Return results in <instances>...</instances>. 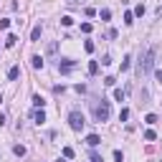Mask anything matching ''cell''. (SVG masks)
Instances as JSON below:
<instances>
[{
    "label": "cell",
    "instance_id": "cell-1",
    "mask_svg": "<svg viewBox=\"0 0 162 162\" xmlns=\"http://www.w3.org/2000/svg\"><path fill=\"white\" fill-rule=\"evenodd\" d=\"M155 56H157V48H147L145 51V56L139 58V64H137V74L145 79L150 71H152V66H155Z\"/></svg>",
    "mask_w": 162,
    "mask_h": 162
},
{
    "label": "cell",
    "instance_id": "cell-2",
    "mask_svg": "<svg viewBox=\"0 0 162 162\" xmlns=\"http://www.w3.org/2000/svg\"><path fill=\"white\" fill-rule=\"evenodd\" d=\"M109 114H112L109 99H99V104H94V117H96V122H107Z\"/></svg>",
    "mask_w": 162,
    "mask_h": 162
},
{
    "label": "cell",
    "instance_id": "cell-3",
    "mask_svg": "<svg viewBox=\"0 0 162 162\" xmlns=\"http://www.w3.org/2000/svg\"><path fill=\"white\" fill-rule=\"evenodd\" d=\"M69 124H71V129L74 132H81V129H84V124H86V119H84V114H81V112H71L69 114Z\"/></svg>",
    "mask_w": 162,
    "mask_h": 162
},
{
    "label": "cell",
    "instance_id": "cell-4",
    "mask_svg": "<svg viewBox=\"0 0 162 162\" xmlns=\"http://www.w3.org/2000/svg\"><path fill=\"white\" fill-rule=\"evenodd\" d=\"M74 69H76V61H71V58H64V61L58 64V71H61V74H71Z\"/></svg>",
    "mask_w": 162,
    "mask_h": 162
},
{
    "label": "cell",
    "instance_id": "cell-5",
    "mask_svg": "<svg viewBox=\"0 0 162 162\" xmlns=\"http://www.w3.org/2000/svg\"><path fill=\"white\" fill-rule=\"evenodd\" d=\"M86 145H89V147H96V145H101V137H99V134H89V137H86Z\"/></svg>",
    "mask_w": 162,
    "mask_h": 162
},
{
    "label": "cell",
    "instance_id": "cell-6",
    "mask_svg": "<svg viewBox=\"0 0 162 162\" xmlns=\"http://www.w3.org/2000/svg\"><path fill=\"white\" fill-rule=\"evenodd\" d=\"M33 122H36V124H43V122H46V114H43V109H38V112L33 114Z\"/></svg>",
    "mask_w": 162,
    "mask_h": 162
},
{
    "label": "cell",
    "instance_id": "cell-7",
    "mask_svg": "<svg viewBox=\"0 0 162 162\" xmlns=\"http://www.w3.org/2000/svg\"><path fill=\"white\" fill-rule=\"evenodd\" d=\"M31 66H33V69H43V58H40V56H33V58H31Z\"/></svg>",
    "mask_w": 162,
    "mask_h": 162
},
{
    "label": "cell",
    "instance_id": "cell-8",
    "mask_svg": "<svg viewBox=\"0 0 162 162\" xmlns=\"http://www.w3.org/2000/svg\"><path fill=\"white\" fill-rule=\"evenodd\" d=\"M18 76H20V66H13V69L8 71V79H10V81H15Z\"/></svg>",
    "mask_w": 162,
    "mask_h": 162
},
{
    "label": "cell",
    "instance_id": "cell-9",
    "mask_svg": "<svg viewBox=\"0 0 162 162\" xmlns=\"http://www.w3.org/2000/svg\"><path fill=\"white\" fill-rule=\"evenodd\" d=\"M33 104H36L38 109H43V104H46V101H43V96H40V94H33Z\"/></svg>",
    "mask_w": 162,
    "mask_h": 162
},
{
    "label": "cell",
    "instance_id": "cell-10",
    "mask_svg": "<svg viewBox=\"0 0 162 162\" xmlns=\"http://www.w3.org/2000/svg\"><path fill=\"white\" fill-rule=\"evenodd\" d=\"M56 51H58V43H56V40H53V43H48V48H46V53H48V56H56Z\"/></svg>",
    "mask_w": 162,
    "mask_h": 162
},
{
    "label": "cell",
    "instance_id": "cell-11",
    "mask_svg": "<svg viewBox=\"0 0 162 162\" xmlns=\"http://www.w3.org/2000/svg\"><path fill=\"white\" fill-rule=\"evenodd\" d=\"M89 74H91V76L99 74V61H91V64H89Z\"/></svg>",
    "mask_w": 162,
    "mask_h": 162
},
{
    "label": "cell",
    "instance_id": "cell-12",
    "mask_svg": "<svg viewBox=\"0 0 162 162\" xmlns=\"http://www.w3.org/2000/svg\"><path fill=\"white\" fill-rule=\"evenodd\" d=\"M132 66V56H124V61H122V71H127Z\"/></svg>",
    "mask_w": 162,
    "mask_h": 162
},
{
    "label": "cell",
    "instance_id": "cell-13",
    "mask_svg": "<svg viewBox=\"0 0 162 162\" xmlns=\"http://www.w3.org/2000/svg\"><path fill=\"white\" fill-rule=\"evenodd\" d=\"M40 38V26H36L33 31H31V40H38Z\"/></svg>",
    "mask_w": 162,
    "mask_h": 162
},
{
    "label": "cell",
    "instance_id": "cell-14",
    "mask_svg": "<svg viewBox=\"0 0 162 162\" xmlns=\"http://www.w3.org/2000/svg\"><path fill=\"white\" fill-rule=\"evenodd\" d=\"M13 152H15L18 157H23V155H26V147H23V145H15V147H13Z\"/></svg>",
    "mask_w": 162,
    "mask_h": 162
},
{
    "label": "cell",
    "instance_id": "cell-15",
    "mask_svg": "<svg viewBox=\"0 0 162 162\" xmlns=\"http://www.w3.org/2000/svg\"><path fill=\"white\" fill-rule=\"evenodd\" d=\"M99 18H101V20H109V18H112V10H107V8H104V10L99 13Z\"/></svg>",
    "mask_w": 162,
    "mask_h": 162
},
{
    "label": "cell",
    "instance_id": "cell-16",
    "mask_svg": "<svg viewBox=\"0 0 162 162\" xmlns=\"http://www.w3.org/2000/svg\"><path fill=\"white\" fill-rule=\"evenodd\" d=\"M15 40H18V36H13V33H10V36L5 38V46H15Z\"/></svg>",
    "mask_w": 162,
    "mask_h": 162
},
{
    "label": "cell",
    "instance_id": "cell-17",
    "mask_svg": "<svg viewBox=\"0 0 162 162\" xmlns=\"http://www.w3.org/2000/svg\"><path fill=\"white\" fill-rule=\"evenodd\" d=\"M145 122H147V124H157V114H147Z\"/></svg>",
    "mask_w": 162,
    "mask_h": 162
},
{
    "label": "cell",
    "instance_id": "cell-18",
    "mask_svg": "<svg viewBox=\"0 0 162 162\" xmlns=\"http://www.w3.org/2000/svg\"><path fill=\"white\" fill-rule=\"evenodd\" d=\"M8 26H10V20L8 18H0V31H8Z\"/></svg>",
    "mask_w": 162,
    "mask_h": 162
},
{
    "label": "cell",
    "instance_id": "cell-19",
    "mask_svg": "<svg viewBox=\"0 0 162 162\" xmlns=\"http://www.w3.org/2000/svg\"><path fill=\"white\" fill-rule=\"evenodd\" d=\"M71 23H74L71 15H64V18H61V26H71Z\"/></svg>",
    "mask_w": 162,
    "mask_h": 162
},
{
    "label": "cell",
    "instance_id": "cell-20",
    "mask_svg": "<svg viewBox=\"0 0 162 162\" xmlns=\"http://www.w3.org/2000/svg\"><path fill=\"white\" fill-rule=\"evenodd\" d=\"M114 84H117L114 76H107V79H104V86H114Z\"/></svg>",
    "mask_w": 162,
    "mask_h": 162
},
{
    "label": "cell",
    "instance_id": "cell-21",
    "mask_svg": "<svg viewBox=\"0 0 162 162\" xmlns=\"http://www.w3.org/2000/svg\"><path fill=\"white\" fill-rule=\"evenodd\" d=\"M119 119L127 122V119H129V109H122V112H119Z\"/></svg>",
    "mask_w": 162,
    "mask_h": 162
},
{
    "label": "cell",
    "instance_id": "cell-22",
    "mask_svg": "<svg viewBox=\"0 0 162 162\" xmlns=\"http://www.w3.org/2000/svg\"><path fill=\"white\" fill-rule=\"evenodd\" d=\"M124 23H127V26L134 23V13H124Z\"/></svg>",
    "mask_w": 162,
    "mask_h": 162
},
{
    "label": "cell",
    "instance_id": "cell-23",
    "mask_svg": "<svg viewBox=\"0 0 162 162\" xmlns=\"http://www.w3.org/2000/svg\"><path fill=\"white\" fill-rule=\"evenodd\" d=\"M114 99L122 101V99H124V91H122V89H114Z\"/></svg>",
    "mask_w": 162,
    "mask_h": 162
},
{
    "label": "cell",
    "instance_id": "cell-24",
    "mask_svg": "<svg viewBox=\"0 0 162 162\" xmlns=\"http://www.w3.org/2000/svg\"><path fill=\"white\" fill-rule=\"evenodd\" d=\"M64 157L71 160V157H74V150H71V147H64Z\"/></svg>",
    "mask_w": 162,
    "mask_h": 162
},
{
    "label": "cell",
    "instance_id": "cell-25",
    "mask_svg": "<svg viewBox=\"0 0 162 162\" xmlns=\"http://www.w3.org/2000/svg\"><path fill=\"white\" fill-rule=\"evenodd\" d=\"M134 15H139V18L145 15V5H137V8H134Z\"/></svg>",
    "mask_w": 162,
    "mask_h": 162
},
{
    "label": "cell",
    "instance_id": "cell-26",
    "mask_svg": "<svg viewBox=\"0 0 162 162\" xmlns=\"http://www.w3.org/2000/svg\"><path fill=\"white\" fill-rule=\"evenodd\" d=\"M81 33H91V23H81Z\"/></svg>",
    "mask_w": 162,
    "mask_h": 162
},
{
    "label": "cell",
    "instance_id": "cell-27",
    "mask_svg": "<svg viewBox=\"0 0 162 162\" xmlns=\"http://www.w3.org/2000/svg\"><path fill=\"white\" fill-rule=\"evenodd\" d=\"M155 137H157V134H155V132H152V129H147V132H145V139H150V142H152V139H155Z\"/></svg>",
    "mask_w": 162,
    "mask_h": 162
},
{
    "label": "cell",
    "instance_id": "cell-28",
    "mask_svg": "<svg viewBox=\"0 0 162 162\" xmlns=\"http://www.w3.org/2000/svg\"><path fill=\"white\" fill-rule=\"evenodd\" d=\"M114 160H117V162H124V155H122V152L117 150V152H114Z\"/></svg>",
    "mask_w": 162,
    "mask_h": 162
},
{
    "label": "cell",
    "instance_id": "cell-29",
    "mask_svg": "<svg viewBox=\"0 0 162 162\" xmlns=\"http://www.w3.org/2000/svg\"><path fill=\"white\" fill-rule=\"evenodd\" d=\"M84 48H86V53H91V51H94V43H91V40H86V43H84Z\"/></svg>",
    "mask_w": 162,
    "mask_h": 162
},
{
    "label": "cell",
    "instance_id": "cell-30",
    "mask_svg": "<svg viewBox=\"0 0 162 162\" xmlns=\"http://www.w3.org/2000/svg\"><path fill=\"white\" fill-rule=\"evenodd\" d=\"M157 81H160V84H162V69L157 71Z\"/></svg>",
    "mask_w": 162,
    "mask_h": 162
},
{
    "label": "cell",
    "instance_id": "cell-31",
    "mask_svg": "<svg viewBox=\"0 0 162 162\" xmlns=\"http://www.w3.org/2000/svg\"><path fill=\"white\" fill-rule=\"evenodd\" d=\"M5 124V114H0V127H3Z\"/></svg>",
    "mask_w": 162,
    "mask_h": 162
},
{
    "label": "cell",
    "instance_id": "cell-32",
    "mask_svg": "<svg viewBox=\"0 0 162 162\" xmlns=\"http://www.w3.org/2000/svg\"><path fill=\"white\" fill-rule=\"evenodd\" d=\"M91 162H101V157H96V155H94V157H91Z\"/></svg>",
    "mask_w": 162,
    "mask_h": 162
},
{
    "label": "cell",
    "instance_id": "cell-33",
    "mask_svg": "<svg viewBox=\"0 0 162 162\" xmlns=\"http://www.w3.org/2000/svg\"><path fill=\"white\" fill-rule=\"evenodd\" d=\"M71 3H74V5H76V3H81V0H71Z\"/></svg>",
    "mask_w": 162,
    "mask_h": 162
},
{
    "label": "cell",
    "instance_id": "cell-34",
    "mask_svg": "<svg viewBox=\"0 0 162 162\" xmlns=\"http://www.w3.org/2000/svg\"><path fill=\"white\" fill-rule=\"evenodd\" d=\"M0 101H3V94H0Z\"/></svg>",
    "mask_w": 162,
    "mask_h": 162
}]
</instances>
